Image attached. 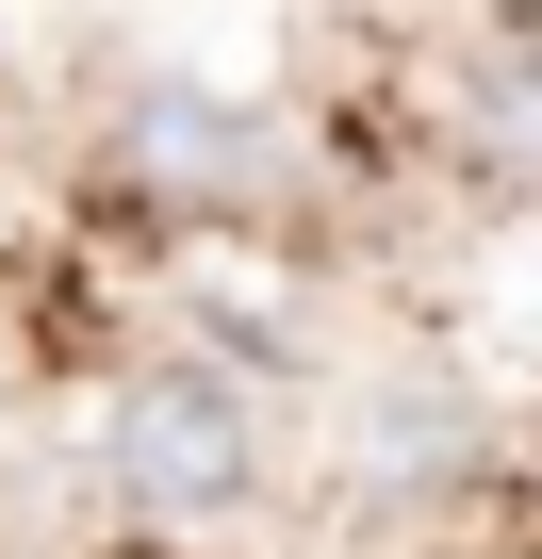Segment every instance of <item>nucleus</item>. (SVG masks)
Wrapping results in <instances>:
<instances>
[{
	"instance_id": "nucleus-1",
	"label": "nucleus",
	"mask_w": 542,
	"mask_h": 559,
	"mask_svg": "<svg viewBox=\"0 0 542 559\" xmlns=\"http://www.w3.org/2000/svg\"><path fill=\"white\" fill-rule=\"evenodd\" d=\"M116 477H132L148 510H230V493L263 477V444H246V412H230L197 362H148V379L116 395Z\"/></svg>"
},
{
	"instance_id": "nucleus-2",
	"label": "nucleus",
	"mask_w": 542,
	"mask_h": 559,
	"mask_svg": "<svg viewBox=\"0 0 542 559\" xmlns=\"http://www.w3.org/2000/svg\"><path fill=\"white\" fill-rule=\"evenodd\" d=\"M132 165H148V181H263L280 148H263L246 116H214V99H181V83H165V99L132 116Z\"/></svg>"
}]
</instances>
